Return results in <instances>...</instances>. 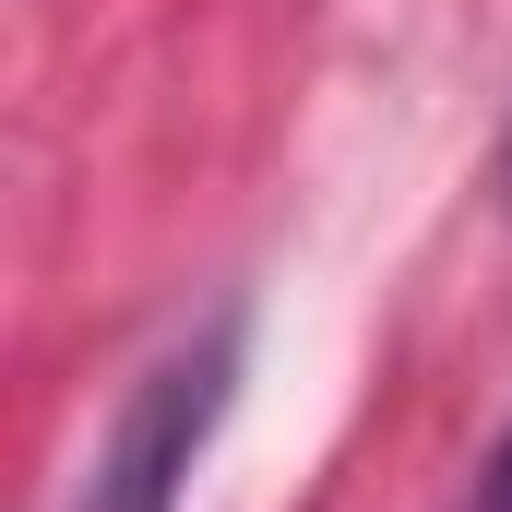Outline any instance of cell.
<instances>
[{
    "instance_id": "obj_1",
    "label": "cell",
    "mask_w": 512,
    "mask_h": 512,
    "mask_svg": "<svg viewBox=\"0 0 512 512\" xmlns=\"http://www.w3.org/2000/svg\"><path fill=\"white\" fill-rule=\"evenodd\" d=\"M227 393H239V310L203 322L191 346H167L131 382V405L108 417V441H96V501L84 512H179L203 441L227 429Z\"/></svg>"
},
{
    "instance_id": "obj_2",
    "label": "cell",
    "mask_w": 512,
    "mask_h": 512,
    "mask_svg": "<svg viewBox=\"0 0 512 512\" xmlns=\"http://www.w3.org/2000/svg\"><path fill=\"white\" fill-rule=\"evenodd\" d=\"M477 512H512V441L489 453V477H477Z\"/></svg>"
}]
</instances>
